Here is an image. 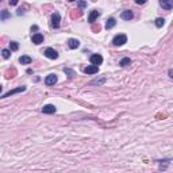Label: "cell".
<instances>
[{
	"mask_svg": "<svg viewBox=\"0 0 173 173\" xmlns=\"http://www.w3.org/2000/svg\"><path fill=\"white\" fill-rule=\"evenodd\" d=\"M168 74H169V77L173 78V69H169V71H168Z\"/></svg>",
	"mask_w": 173,
	"mask_h": 173,
	"instance_id": "484cf974",
	"label": "cell"
},
{
	"mask_svg": "<svg viewBox=\"0 0 173 173\" xmlns=\"http://www.w3.org/2000/svg\"><path fill=\"white\" fill-rule=\"evenodd\" d=\"M45 56L47 57V58H50V60H57V58H58V53H57L53 47H47V49L45 50Z\"/></svg>",
	"mask_w": 173,
	"mask_h": 173,
	"instance_id": "5b68a950",
	"label": "cell"
},
{
	"mask_svg": "<svg viewBox=\"0 0 173 173\" xmlns=\"http://www.w3.org/2000/svg\"><path fill=\"white\" fill-rule=\"evenodd\" d=\"M68 46H69V49H77V47H80V41H78V39H74V38H71L68 41Z\"/></svg>",
	"mask_w": 173,
	"mask_h": 173,
	"instance_id": "7c38bea8",
	"label": "cell"
},
{
	"mask_svg": "<svg viewBox=\"0 0 173 173\" xmlns=\"http://www.w3.org/2000/svg\"><path fill=\"white\" fill-rule=\"evenodd\" d=\"M154 23H155V26H157V27H162V26L165 25V19H164V18H157Z\"/></svg>",
	"mask_w": 173,
	"mask_h": 173,
	"instance_id": "ac0fdd59",
	"label": "cell"
},
{
	"mask_svg": "<svg viewBox=\"0 0 173 173\" xmlns=\"http://www.w3.org/2000/svg\"><path fill=\"white\" fill-rule=\"evenodd\" d=\"M78 7H80V8L87 7V3H85V1H81V0H80V1H78Z\"/></svg>",
	"mask_w": 173,
	"mask_h": 173,
	"instance_id": "603a6c76",
	"label": "cell"
},
{
	"mask_svg": "<svg viewBox=\"0 0 173 173\" xmlns=\"http://www.w3.org/2000/svg\"><path fill=\"white\" fill-rule=\"evenodd\" d=\"M97 16H100V11H97V10L91 11V14H89V16H88V22L89 23H93Z\"/></svg>",
	"mask_w": 173,
	"mask_h": 173,
	"instance_id": "4fadbf2b",
	"label": "cell"
},
{
	"mask_svg": "<svg viewBox=\"0 0 173 173\" xmlns=\"http://www.w3.org/2000/svg\"><path fill=\"white\" fill-rule=\"evenodd\" d=\"M126 42H127V35H126V34H118V35H115L112 39L114 46H122Z\"/></svg>",
	"mask_w": 173,
	"mask_h": 173,
	"instance_id": "6da1fadb",
	"label": "cell"
},
{
	"mask_svg": "<svg viewBox=\"0 0 173 173\" xmlns=\"http://www.w3.org/2000/svg\"><path fill=\"white\" fill-rule=\"evenodd\" d=\"M68 1H76V0H68Z\"/></svg>",
	"mask_w": 173,
	"mask_h": 173,
	"instance_id": "4316f807",
	"label": "cell"
},
{
	"mask_svg": "<svg viewBox=\"0 0 173 173\" xmlns=\"http://www.w3.org/2000/svg\"><path fill=\"white\" fill-rule=\"evenodd\" d=\"M57 111L56 106H53V104H46V106L42 107V112L43 114H54Z\"/></svg>",
	"mask_w": 173,
	"mask_h": 173,
	"instance_id": "52a82bcc",
	"label": "cell"
},
{
	"mask_svg": "<svg viewBox=\"0 0 173 173\" xmlns=\"http://www.w3.org/2000/svg\"><path fill=\"white\" fill-rule=\"evenodd\" d=\"M56 83H57V74L50 73V74H47V76H46L45 84L47 85V87H52V85H54Z\"/></svg>",
	"mask_w": 173,
	"mask_h": 173,
	"instance_id": "3957f363",
	"label": "cell"
},
{
	"mask_svg": "<svg viewBox=\"0 0 173 173\" xmlns=\"http://www.w3.org/2000/svg\"><path fill=\"white\" fill-rule=\"evenodd\" d=\"M19 62H20L22 65H30L32 62V58L28 56H22L20 58H19Z\"/></svg>",
	"mask_w": 173,
	"mask_h": 173,
	"instance_id": "5bb4252c",
	"label": "cell"
},
{
	"mask_svg": "<svg viewBox=\"0 0 173 173\" xmlns=\"http://www.w3.org/2000/svg\"><path fill=\"white\" fill-rule=\"evenodd\" d=\"M10 4L11 6H16V4H18V0H10Z\"/></svg>",
	"mask_w": 173,
	"mask_h": 173,
	"instance_id": "d4e9b609",
	"label": "cell"
},
{
	"mask_svg": "<svg viewBox=\"0 0 173 173\" xmlns=\"http://www.w3.org/2000/svg\"><path fill=\"white\" fill-rule=\"evenodd\" d=\"M135 3L138 4V6H141V4H145L146 0H135Z\"/></svg>",
	"mask_w": 173,
	"mask_h": 173,
	"instance_id": "cb8c5ba5",
	"label": "cell"
},
{
	"mask_svg": "<svg viewBox=\"0 0 173 173\" xmlns=\"http://www.w3.org/2000/svg\"><path fill=\"white\" fill-rule=\"evenodd\" d=\"M25 91H26V87H25V85H23V87H18V88L12 89V91H8V92H6V93H3V95H1V99H6V97H10V96L15 95V93H19V92H25Z\"/></svg>",
	"mask_w": 173,
	"mask_h": 173,
	"instance_id": "7a4b0ae2",
	"label": "cell"
},
{
	"mask_svg": "<svg viewBox=\"0 0 173 173\" xmlns=\"http://www.w3.org/2000/svg\"><path fill=\"white\" fill-rule=\"evenodd\" d=\"M160 4L164 10H172L173 8V0H160Z\"/></svg>",
	"mask_w": 173,
	"mask_h": 173,
	"instance_id": "30bf717a",
	"label": "cell"
},
{
	"mask_svg": "<svg viewBox=\"0 0 173 173\" xmlns=\"http://www.w3.org/2000/svg\"><path fill=\"white\" fill-rule=\"evenodd\" d=\"M32 43H35V45H41V43L43 42V35L41 34V32H37V34H34L31 38Z\"/></svg>",
	"mask_w": 173,
	"mask_h": 173,
	"instance_id": "8fae6325",
	"label": "cell"
},
{
	"mask_svg": "<svg viewBox=\"0 0 173 173\" xmlns=\"http://www.w3.org/2000/svg\"><path fill=\"white\" fill-rule=\"evenodd\" d=\"M60 22H61V16L58 12H54L52 15V27L53 28H58L60 27Z\"/></svg>",
	"mask_w": 173,
	"mask_h": 173,
	"instance_id": "277c9868",
	"label": "cell"
},
{
	"mask_svg": "<svg viewBox=\"0 0 173 173\" xmlns=\"http://www.w3.org/2000/svg\"><path fill=\"white\" fill-rule=\"evenodd\" d=\"M131 64V60L130 58H129V57H124V58H122V60H120V66H129V65Z\"/></svg>",
	"mask_w": 173,
	"mask_h": 173,
	"instance_id": "2e32d148",
	"label": "cell"
},
{
	"mask_svg": "<svg viewBox=\"0 0 173 173\" xmlns=\"http://www.w3.org/2000/svg\"><path fill=\"white\" fill-rule=\"evenodd\" d=\"M64 72H66V73L69 74L71 77H73V76H76V73H74L73 71H71V69H68V68H64Z\"/></svg>",
	"mask_w": 173,
	"mask_h": 173,
	"instance_id": "7402d4cb",
	"label": "cell"
},
{
	"mask_svg": "<svg viewBox=\"0 0 173 173\" xmlns=\"http://www.w3.org/2000/svg\"><path fill=\"white\" fill-rule=\"evenodd\" d=\"M89 61H91V64L97 65V66H99V65L103 62V57L100 56V54H92L91 58H89Z\"/></svg>",
	"mask_w": 173,
	"mask_h": 173,
	"instance_id": "8992f818",
	"label": "cell"
},
{
	"mask_svg": "<svg viewBox=\"0 0 173 173\" xmlns=\"http://www.w3.org/2000/svg\"><path fill=\"white\" fill-rule=\"evenodd\" d=\"M120 18L123 19V20H131V19L134 18V14H133V11L126 10V11H123V12L120 14Z\"/></svg>",
	"mask_w": 173,
	"mask_h": 173,
	"instance_id": "9c48e42d",
	"label": "cell"
},
{
	"mask_svg": "<svg viewBox=\"0 0 173 173\" xmlns=\"http://www.w3.org/2000/svg\"><path fill=\"white\" fill-rule=\"evenodd\" d=\"M8 16H11V15L8 14L7 11H6V10H3V11H1V20H4V19H6V18H8Z\"/></svg>",
	"mask_w": 173,
	"mask_h": 173,
	"instance_id": "44dd1931",
	"label": "cell"
},
{
	"mask_svg": "<svg viewBox=\"0 0 173 173\" xmlns=\"http://www.w3.org/2000/svg\"><path fill=\"white\" fill-rule=\"evenodd\" d=\"M10 49L12 50V52H16V50L19 49V43L15 42V41H12V42L10 43Z\"/></svg>",
	"mask_w": 173,
	"mask_h": 173,
	"instance_id": "d6986e66",
	"label": "cell"
},
{
	"mask_svg": "<svg viewBox=\"0 0 173 173\" xmlns=\"http://www.w3.org/2000/svg\"><path fill=\"white\" fill-rule=\"evenodd\" d=\"M115 25H117V20H115L114 18H109V19H107L106 28H107V30H111L112 27H115Z\"/></svg>",
	"mask_w": 173,
	"mask_h": 173,
	"instance_id": "9a60e30c",
	"label": "cell"
},
{
	"mask_svg": "<svg viewBox=\"0 0 173 173\" xmlns=\"http://www.w3.org/2000/svg\"><path fill=\"white\" fill-rule=\"evenodd\" d=\"M84 72L87 74H95V73H97V72H99V66H97V65H89V66H87L84 69Z\"/></svg>",
	"mask_w": 173,
	"mask_h": 173,
	"instance_id": "ba28073f",
	"label": "cell"
},
{
	"mask_svg": "<svg viewBox=\"0 0 173 173\" xmlns=\"http://www.w3.org/2000/svg\"><path fill=\"white\" fill-rule=\"evenodd\" d=\"M1 54H3V58L7 60V58H10L11 52H10V50H7V49H3V50H1Z\"/></svg>",
	"mask_w": 173,
	"mask_h": 173,
	"instance_id": "ffe728a7",
	"label": "cell"
},
{
	"mask_svg": "<svg viewBox=\"0 0 173 173\" xmlns=\"http://www.w3.org/2000/svg\"><path fill=\"white\" fill-rule=\"evenodd\" d=\"M106 83V77H102V78H96V80H92L91 81V85H102V84H104Z\"/></svg>",
	"mask_w": 173,
	"mask_h": 173,
	"instance_id": "e0dca14e",
	"label": "cell"
}]
</instances>
